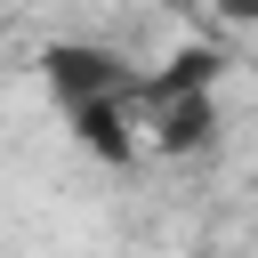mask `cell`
<instances>
[{"mask_svg":"<svg viewBox=\"0 0 258 258\" xmlns=\"http://www.w3.org/2000/svg\"><path fill=\"white\" fill-rule=\"evenodd\" d=\"M40 81H48V97L64 113H89V105H121L129 97V64L113 48H97V40H56L40 56Z\"/></svg>","mask_w":258,"mask_h":258,"instance_id":"6da1fadb","label":"cell"},{"mask_svg":"<svg viewBox=\"0 0 258 258\" xmlns=\"http://www.w3.org/2000/svg\"><path fill=\"white\" fill-rule=\"evenodd\" d=\"M218 8H226L234 24H250V16H258V0H218Z\"/></svg>","mask_w":258,"mask_h":258,"instance_id":"7a4b0ae2","label":"cell"}]
</instances>
